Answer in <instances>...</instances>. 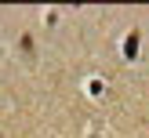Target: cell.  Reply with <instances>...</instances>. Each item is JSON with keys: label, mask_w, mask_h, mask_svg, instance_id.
I'll use <instances>...</instances> for the list:
<instances>
[{"label": "cell", "mask_w": 149, "mask_h": 138, "mask_svg": "<svg viewBox=\"0 0 149 138\" xmlns=\"http://www.w3.org/2000/svg\"><path fill=\"white\" fill-rule=\"evenodd\" d=\"M135 51H138V33H131L127 36V58H135Z\"/></svg>", "instance_id": "1"}]
</instances>
